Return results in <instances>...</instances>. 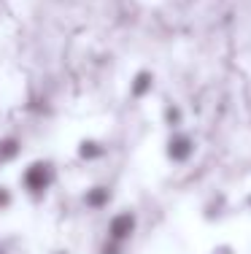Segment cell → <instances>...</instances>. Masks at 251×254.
<instances>
[{"instance_id":"cell-3","label":"cell","mask_w":251,"mask_h":254,"mask_svg":"<svg viewBox=\"0 0 251 254\" xmlns=\"http://www.w3.org/2000/svg\"><path fill=\"white\" fill-rule=\"evenodd\" d=\"M167 157L173 162H187L192 157V138L184 135V132H176V135L167 141Z\"/></svg>"},{"instance_id":"cell-6","label":"cell","mask_w":251,"mask_h":254,"mask_svg":"<svg viewBox=\"0 0 251 254\" xmlns=\"http://www.w3.org/2000/svg\"><path fill=\"white\" fill-rule=\"evenodd\" d=\"M79 157L81 160H87V162H92V160H100V157H105V146L100 141H95V138H84V141H79Z\"/></svg>"},{"instance_id":"cell-11","label":"cell","mask_w":251,"mask_h":254,"mask_svg":"<svg viewBox=\"0 0 251 254\" xmlns=\"http://www.w3.org/2000/svg\"><path fill=\"white\" fill-rule=\"evenodd\" d=\"M0 254H5V252H3V249H0Z\"/></svg>"},{"instance_id":"cell-7","label":"cell","mask_w":251,"mask_h":254,"mask_svg":"<svg viewBox=\"0 0 251 254\" xmlns=\"http://www.w3.org/2000/svg\"><path fill=\"white\" fill-rule=\"evenodd\" d=\"M151 84H154V76L149 70H141V73L133 76V84H130V92L133 98H143V95L151 92Z\"/></svg>"},{"instance_id":"cell-2","label":"cell","mask_w":251,"mask_h":254,"mask_svg":"<svg viewBox=\"0 0 251 254\" xmlns=\"http://www.w3.org/2000/svg\"><path fill=\"white\" fill-rule=\"evenodd\" d=\"M135 227H138L135 214L122 211V214H116V216L108 222V238L116 241V244H124V241H130V238L135 235Z\"/></svg>"},{"instance_id":"cell-10","label":"cell","mask_w":251,"mask_h":254,"mask_svg":"<svg viewBox=\"0 0 251 254\" xmlns=\"http://www.w3.org/2000/svg\"><path fill=\"white\" fill-rule=\"evenodd\" d=\"M54 254H68V252H54Z\"/></svg>"},{"instance_id":"cell-5","label":"cell","mask_w":251,"mask_h":254,"mask_svg":"<svg viewBox=\"0 0 251 254\" xmlns=\"http://www.w3.org/2000/svg\"><path fill=\"white\" fill-rule=\"evenodd\" d=\"M22 154V141L14 135H3L0 138V162H14L16 157Z\"/></svg>"},{"instance_id":"cell-8","label":"cell","mask_w":251,"mask_h":254,"mask_svg":"<svg viewBox=\"0 0 251 254\" xmlns=\"http://www.w3.org/2000/svg\"><path fill=\"white\" fill-rule=\"evenodd\" d=\"M11 205H14V192L8 187H0V211L11 208Z\"/></svg>"},{"instance_id":"cell-4","label":"cell","mask_w":251,"mask_h":254,"mask_svg":"<svg viewBox=\"0 0 251 254\" xmlns=\"http://www.w3.org/2000/svg\"><path fill=\"white\" fill-rule=\"evenodd\" d=\"M84 203H87L89 208H95V211L105 208V205L111 203V190L108 187H89V190L84 192Z\"/></svg>"},{"instance_id":"cell-9","label":"cell","mask_w":251,"mask_h":254,"mask_svg":"<svg viewBox=\"0 0 251 254\" xmlns=\"http://www.w3.org/2000/svg\"><path fill=\"white\" fill-rule=\"evenodd\" d=\"M122 244H116V241H105V246H103V254H122V249H119Z\"/></svg>"},{"instance_id":"cell-1","label":"cell","mask_w":251,"mask_h":254,"mask_svg":"<svg viewBox=\"0 0 251 254\" xmlns=\"http://www.w3.org/2000/svg\"><path fill=\"white\" fill-rule=\"evenodd\" d=\"M57 179V171H54V162L51 160H33L30 165L22 171V187L30 197H41L51 190Z\"/></svg>"}]
</instances>
